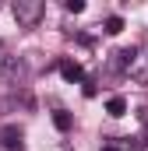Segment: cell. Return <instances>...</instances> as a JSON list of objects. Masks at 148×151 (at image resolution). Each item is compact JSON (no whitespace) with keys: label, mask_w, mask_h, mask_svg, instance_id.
Wrapping results in <instances>:
<instances>
[{"label":"cell","mask_w":148,"mask_h":151,"mask_svg":"<svg viewBox=\"0 0 148 151\" xmlns=\"http://www.w3.org/2000/svg\"><path fill=\"white\" fill-rule=\"evenodd\" d=\"M11 11H14L18 25L32 28V25H39V21H42V14H46V4H42V0H14V4H11Z\"/></svg>","instance_id":"6da1fadb"},{"label":"cell","mask_w":148,"mask_h":151,"mask_svg":"<svg viewBox=\"0 0 148 151\" xmlns=\"http://www.w3.org/2000/svg\"><path fill=\"white\" fill-rule=\"evenodd\" d=\"M0 144L7 151H21V130L18 127H4L0 130Z\"/></svg>","instance_id":"7a4b0ae2"},{"label":"cell","mask_w":148,"mask_h":151,"mask_svg":"<svg viewBox=\"0 0 148 151\" xmlns=\"http://www.w3.org/2000/svg\"><path fill=\"white\" fill-rule=\"evenodd\" d=\"M131 77H134L138 84H148V63L141 60V56H138V60L131 63Z\"/></svg>","instance_id":"3957f363"},{"label":"cell","mask_w":148,"mask_h":151,"mask_svg":"<svg viewBox=\"0 0 148 151\" xmlns=\"http://www.w3.org/2000/svg\"><path fill=\"white\" fill-rule=\"evenodd\" d=\"M106 113L110 116H123L127 113V99H123V95H113L110 102H106Z\"/></svg>","instance_id":"277c9868"},{"label":"cell","mask_w":148,"mask_h":151,"mask_svg":"<svg viewBox=\"0 0 148 151\" xmlns=\"http://www.w3.org/2000/svg\"><path fill=\"white\" fill-rule=\"evenodd\" d=\"M60 70H64L67 81H85V70H81L78 63H71V60H64V63H60Z\"/></svg>","instance_id":"5b68a950"},{"label":"cell","mask_w":148,"mask_h":151,"mask_svg":"<svg viewBox=\"0 0 148 151\" xmlns=\"http://www.w3.org/2000/svg\"><path fill=\"white\" fill-rule=\"evenodd\" d=\"M4 74L7 77H21L25 74V63L21 60H4Z\"/></svg>","instance_id":"8992f818"},{"label":"cell","mask_w":148,"mask_h":151,"mask_svg":"<svg viewBox=\"0 0 148 151\" xmlns=\"http://www.w3.org/2000/svg\"><path fill=\"white\" fill-rule=\"evenodd\" d=\"M53 123H57V130H71V113L57 109V113H53Z\"/></svg>","instance_id":"52a82bcc"},{"label":"cell","mask_w":148,"mask_h":151,"mask_svg":"<svg viewBox=\"0 0 148 151\" xmlns=\"http://www.w3.org/2000/svg\"><path fill=\"white\" fill-rule=\"evenodd\" d=\"M106 32H110V35H116V32H123V18H120V14H113V18H106Z\"/></svg>","instance_id":"ba28073f"},{"label":"cell","mask_w":148,"mask_h":151,"mask_svg":"<svg viewBox=\"0 0 148 151\" xmlns=\"http://www.w3.org/2000/svg\"><path fill=\"white\" fill-rule=\"evenodd\" d=\"M64 7H67V11H71V14H81V11H85V4H81V0H67V4H64Z\"/></svg>","instance_id":"9c48e42d"},{"label":"cell","mask_w":148,"mask_h":151,"mask_svg":"<svg viewBox=\"0 0 148 151\" xmlns=\"http://www.w3.org/2000/svg\"><path fill=\"white\" fill-rule=\"evenodd\" d=\"M102 151H120V148H116V144H106V148H102Z\"/></svg>","instance_id":"30bf717a"}]
</instances>
